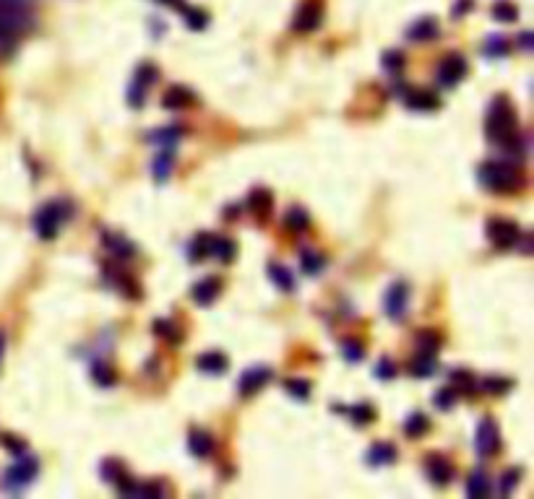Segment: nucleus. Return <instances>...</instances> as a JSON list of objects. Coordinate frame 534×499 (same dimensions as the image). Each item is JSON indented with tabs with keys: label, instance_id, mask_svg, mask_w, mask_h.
Returning <instances> with one entry per match:
<instances>
[{
	"label": "nucleus",
	"instance_id": "obj_1",
	"mask_svg": "<svg viewBox=\"0 0 534 499\" xmlns=\"http://www.w3.org/2000/svg\"><path fill=\"white\" fill-rule=\"evenodd\" d=\"M487 138L498 143L500 149L514 151L519 146V128H516V112L506 96H496L487 110Z\"/></svg>",
	"mask_w": 534,
	"mask_h": 499
},
{
	"label": "nucleus",
	"instance_id": "obj_2",
	"mask_svg": "<svg viewBox=\"0 0 534 499\" xmlns=\"http://www.w3.org/2000/svg\"><path fill=\"white\" fill-rule=\"evenodd\" d=\"M479 182L493 193H516L524 188V170L511 161H485L479 167Z\"/></svg>",
	"mask_w": 534,
	"mask_h": 499
},
{
	"label": "nucleus",
	"instance_id": "obj_3",
	"mask_svg": "<svg viewBox=\"0 0 534 499\" xmlns=\"http://www.w3.org/2000/svg\"><path fill=\"white\" fill-rule=\"evenodd\" d=\"M68 216H71V206H68L66 200H50V203H45L37 211L34 229H37V234L42 239H55L60 226L68 221Z\"/></svg>",
	"mask_w": 534,
	"mask_h": 499
},
{
	"label": "nucleus",
	"instance_id": "obj_4",
	"mask_svg": "<svg viewBox=\"0 0 534 499\" xmlns=\"http://www.w3.org/2000/svg\"><path fill=\"white\" fill-rule=\"evenodd\" d=\"M39 473V463L34 455H24L21 452V458L13 466H10L8 471H6V479H3V486L8 491H21L27 489L31 481L37 479Z\"/></svg>",
	"mask_w": 534,
	"mask_h": 499
},
{
	"label": "nucleus",
	"instance_id": "obj_5",
	"mask_svg": "<svg viewBox=\"0 0 534 499\" xmlns=\"http://www.w3.org/2000/svg\"><path fill=\"white\" fill-rule=\"evenodd\" d=\"M487 239L500 250H511L514 245H519L521 229L516 221H508V218H490L487 221Z\"/></svg>",
	"mask_w": 534,
	"mask_h": 499
},
{
	"label": "nucleus",
	"instance_id": "obj_6",
	"mask_svg": "<svg viewBox=\"0 0 534 499\" xmlns=\"http://www.w3.org/2000/svg\"><path fill=\"white\" fill-rule=\"evenodd\" d=\"M407 301H410V286L404 281H394L389 289H386V297H383V310H386V318L394 322L404 320V312H407Z\"/></svg>",
	"mask_w": 534,
	"mask_h": 499
},
{
	"label": "nucleus",
	"instance_id": "obj_7",
	"mask_svg": "<svg viewBox=\"0 0 534 499\" xmlns=\"http://www.w3.org/2000/svg\"><path fill=\"white\" fill-rule=\"evenodd\" d=\"M154 81H157V68L152 63H141L134 75V84L128 89V102L134 104V107H141V102L146 99V91H149V86Z\"/></svg>",
	"mask_w": 534,
	"mask_h": 499
},
{
	"label": "nucleus",
	"instance_id": "obj_8",
	"mask_svg": "<svg viewBox=\"0 0 534 499\" xmlns=\"http://www.w3.org/2000/svg\"><path fill=\"white\" fill-rule=\"evenodd\" d=\"M467 75V60L461 55H446L443 60H440V66H438V84L443 86V89H451V86H456L461 78Z\"/></svg>",
	"mask_w": 534,
	"mask_h": 499
},
{
	"label": "nucleus",
	"instance_id": "obj_9",
	"mask_svg": "<svg viewBox=\"0 0 534 499\" xmlns=\"http://www.w3.org/2000/svg\"><path fill=\"white\" fill-rule=\"evenodd\" d=\"M475 447H477V452L482 455V458L498 452V447H500V432H498V424L490 419V416L479 422L477 434H475Z\"/></svg>",
	"mask_w": 534,
	"mask_h": 499
},
{
	"label": "nucleus",
	"instance_id": "obj_10",
	"mask_svg": "<svg viewBox=\"0 0 534 499\" xmlns=\"http://www.w3.org/2000/svg\"><path fill=\"white\" fill-rule=\"evenodd\" d=\"M321 19H324L321 0H305V3L300 6V10H297L292 27H295V31H313V29H318Z\"/></svg>",
	"mask_w": 534,
	"mask_h": 499
},
{
	"label": "nucleus",
	"instance_id": "obj_11",
	"mask_svg": "<svg viewBox=\"0 0 534 499\" xmlns=\"http://www.w3.org/2000/svg\"><path fill=\"white\" fill-rule=\"evenodd\" d=\"M425 473L433 484L438 486H446L451 479H454V466H451L443 455H428V463H425Z\"/></svg>",
	"mask_w": 534,
	"mask_h": 499
},
{
	"label": "nucleus",
	"instance_id": "obj_12",
	"mask_svg": "<svg viewBox=\"0 0 534 499\" xmlns=\"http://www.w3.org/2000/svg\"><path fill=\"white\" fill-rule=\"evenodd\" d=\"M268 380H271V369L268 367H253L240 377L238 387H240V393H243V396H250V393H256L258 387L266 385Z\"/></svg>",
	"mask_w": 534,
	"mask_h": 499
},
{
	"label": "nucleus",
	"instance_id": "obj_13",
	"mask_svg": "<svg viewBox=\"0 0 534 499\" xmlns=\"http://www.w3.org/2000/svg\"><path fill=\"white\" fill-rule=\"evenodd\" d=\"M219 292H222L219 278H214V276H209V278H201V281L193 286V301L201 304V307H206V304H211V301L219 297Z\"/></svg>",
	"mask_w": 534,
	"mask_h": 499
},
{
	"label": "nucleus",
	"instance_id": "obj_14",
	"mask_svg": "<svg viewBox=\"0 0 534 499\" xmlns=\"http://www.w3.org/2000/svg\"><path fill=\"white\" fill-rule=\"evenodd\" d=\"M196 102V96L193 91H188L185 86H170L162 96V104L167 110H185V107H191Z\"/></svg>",
	"mask_w": 534,
	"mask_h": 499
},
{
	"label": "nucleus",
	"instance_id": "obj_15",
	"mask_svg": "<svg viewBox=\"0 0 534 499\" xmlns=\"http://www.w3.org/2000/svg\"><path fill=\"white\" fill-rule=\"evenodd\" d=\"M196 367H199L201 372H206V375H222V372L229 367V362L222 351H206V354H201V357L196 359Z\"/></svg>",
	"mask_w": 534,
	"mask_h": 499
},
{
	"label": "nucleus",
	"instance_id": "obj_16",
	"mask_svg": "<svg viewBox=\"0 0 534 499\" xmlns=\"http://www.w3.org/2000/svg\"><path fill=\"white\" fill-rule=\"evenodd\" d=\"M271 208H274V195L266 188H256L248 195V211H253L256 216L266 218L271 214Z\"/></svg>",
	"mask_w": 534,
	"mask_h": 499
},
{
	"label": "nucleus",
	"instance_id": "obj_17",
	"mask_svg": "<svg viewBox=\"0 0 534 499\" xmlns=\"http://www.w3.org/2000/svg\"><path fill=\"white\" fill-rule=\"evenodd\" d=\"M438 369V354L433 351H417V357L412 359V375L414 377H430Z\"/></svg>",
	"mask_w": 534,
	"mask_h": 499
},
{
	"label": "nucleus",
	"instance_id": "obj_18",
	"mask_svg": "<svg viewBox=\"0 0 534 499\" xmlns=\"http://www.w3.org/2000/svg\"><path fill=\"white\" fill-rule=\"evenodd\" d=\"M172 159H175V146H159V154L154 159V179L157 182H164L170 177L172 172Z\"/></svg>",
	"mask_w": 534,
	"mask_h": 499
},
{
	"label": "nucleus",
	"instance_id": "obj_19",
	"mask_svg": "<svg viewBox=\"0 0 534 499\" xmlns=\"http://www.w3.org/2000/svg\"><path fill=\"white\" fill-rule=\"evenodd\" d=\"M188 450L196 455V458H209L214 452V440H211L209 432H201V429H193L191 437H188Z\"/></svg>",
	"mask_w": 534,
	"mask_h": 499
},
{
	"label": "nucleus",
	"instance_id": "obj_20",
	"mask_svg": "<svg viewBox=\"0 0 534 499\" xmlns=\"http://www.w3.org/2000/svg\"><path fill=\"white\" fill-rule=\"evenodd\" d=\"M407 37H410L412 42H430L433 37H438V21L420 19L414 27L407 29Z\"/></svg>",
	"mask_w": 534,
	"mask_h": 499
},
{
	"label": "nucleus",
	"instance_id": "obj_21",
	"mask_svg": "<svg viewBox=\"0 0 534 499\" xmlns=\"http://www.w3.org/2000/svg\"><path fill=\"white\" fill-rule=\"evenodd\" d=\"M407 104L412 110H420V112H428V110H435L438 107V96L428 91V89H412L407 94Z\"/></svg>",
	"mask_w": 534,
	"mask_h": 499
},
{
	"label": "nucleus",
	"instance_id": "obj_22",
	"mask_svg": "<svg viewBox=\"0 0 534 499\" xmlns=\"http://www.w3.org/2000/svg\"><path fill=\"white\" fill-rule=\"evenodd\" d=\"M102 239H105V247L115 255V258H123L125 260V258H134L136 255L134 242H128L123 234H110V232H107Z\"/></svg>",
	"mask_w": 534,
	"mask_h": 499
},
{
	"label": "nucleus",
	"instance_id": "obj_23",
	"mask_svg": "<svg viewBox=\"0 0 534 499\" xmlns=\"http://www.w3.org/2000/svg\"><path fill=\"white\" fill-rule=\"evenodd\" d=\"M396 461V447L389 442H375L368 450V463L370 466H391Z\"/></svg>",
	"mask_w": 534,
	"mask_h": 499
},
{
	"label": "nucleus",
	"instance_id": "obj_24",
	"mask_svg": "<svg viewBox=\"0 0 534 499\" xmlns=\"http://www.w3.org/2000/svg\"><path fill=\"white\" fill-rule=\"evenodd\" d=\"M235 253H238V245L229 239V237H211V242H209V255H214V258H219L222 263H229L232 258H235Z\"/></svg>",
	"mask_w": 534,
	"mask_h": 499
},
{
	"label": "nucleus",
	"instance_id": "obj_25",
	"mask_svg": "<svg viewBox=\"0 0 534 499\" xmlns=\"http://www.w3.org/2000/svg\"><path fill=\"white\" fill-rule=\"evenodd\" d=\"M268 276H271V281L277 283L282 292H292V289H295V276H292V271L282 268V265L277 263L268 265Z\"/></svg>",
	"mask_w": 534,
	"mask_h": 499
},
{
	"label": "nucleus",
	"instance_id": "obj_26",
	"mask_svg": "<svg viewBox=\"0 0 534 499\" xmlns=\"http://www.w3.org/2000/svg\"><path fill=\"white\" fill-rule=\"evenodd\" d=\"M284 226L289 232H305L308 226H310V216L305 214V208H289L284 216Z\"/></svg>",
	"mask_w": 534,
	"mask_h": 499
},
{
	"label": "nucleus",
	"instance_id": "obj_27",
	"mask_svg": "<svg viewBox=\"0 0 534 499\" xmlns=\"http://www.w3.org/2000/svg\"><path fill=\"white\" fill-rule=\"evenodd\" d=\"M344 414L349 416L354 424H370L373 419H375V408H373L370 403H354V405H347Z\"/></svg>",
	"mask_w": 534,
	"mask_h": 499
},
{
	"label": "nucleus",
	"instance_id": "obj_28",
	"mask_svg": "<svg viewBox=\"0 0 534 499\" xmlns=\"http://www.w3.org/2000/svg\"><path fill=\"white\" fill-rule=\"evenodd\" d=\"M490 489H493V486H490V479H487L482 471H475L472 476H469V481H467L469 497H487Z\"/></svg>",
	"mask_w": 534,
	"mask_h": 499
},
{
	"label": "nucleus",
	"instance_id": "obj_29",
	"mask_svg": "<svg viewBox=\"0 0 534 499\" xmlns=\"http://www.w3.org/2000/svg\"><path fill=\"white\" fill-rule=\"evenodd\" d=\"M428 426H430L428 416L417 411V414L407 416V422H404V432L410 434V437H422V434L428 432Z\"/></svg>",
	"mask_w": 534,
	"mask_h": 499
},
{
	"label": "nucleus",
	"instance_id": "obj_30",
	"mask_svg": "<svg viewBox=\"0 0 534 499\" xmlns=\"http://www.w3.org/2000/svg\"><path fill=\"white\" fill-rule=\"evenodd\" d=\"M180 135H182L180 128H178V125H172V128H162V131H154L152 135H149V141L157 143V146H175Z\"/></svg>",
	"mask_w": 534,
	"mask_h": 499
},
{
	"label": "nucleus",
	"instance_id": "obj_31",
	"mask_svg": "<svg viewBox=\"0 0 534 499\" xmlns=\"http://www.w3.org/2000/svg\"><path fill=\"white\" fill-rule=\"evenodd\" d=\"M451 387H454L456 393H464V396H469V393H475V380H472V375H469V372H464V369H456V372H451Z\"/></svg>",
	"mask_w": 534,
	"mask_h": 499
},
{
	"label": "nucleus",
	"instance_id": "obj_32",
	"mask_svg": "<svg viewBox=\"0 0 534 499\" xmlns=\"http://www.w3.org/2000/svg\"><path fill=\"white\" fill-rule=\"evenodd\" d=\"M300 265H303V271L308 276H315L321 274V268H324V258L315 253V250H305V253L300 255Z\"/></svg>",
	"mask_w": 534,
	"mask_h": 499
},
{
	"label": "nucleus",
	"instance_id": "obj_33",
	"mask_svg": "<svg viewBox=\"0 0 534 499\" xmlns=\"http://www.w3.org/2000/svg\"><path fill=\"white\" fill-rule=\"evenodd\" d=\"M508 50H511V45H508V39L506 37H490L485 42V47H482V52H485L487 57H503L508 55Z\"/></svg>",
	"mask_w": 534,
	"mask_h": 499
},
{
	"label": "nucleus",
	"instance_id": "obj_34",
	"mask_svg": "<svg viewBox=\"0 0 534 499\" xmlns=\"http://www.w3.org/2000/svg\"><path fill=\"white\" fill-rule=\"evenodd\" d=\"M493 16H496L498 21L508 24V21L519 19V10H516L514 3H508V0H500V3H496V6H493Z\"/></svg>",
	"mask_w": 534,
	"mask_h": 499
},
{
	"label": "nucleus",
	"instance_id": "obj_35",
	"mask_svg": "<svg viewBox=\"0 0 534 499\" xmlns=\"http://www.w3.org/2000/svg\"><path fill=\"white\" fill-rule=\"evenodd\" d=\"M209 242H211V234H201V237H196V239H193L191 253H188V258H191L193 263L209 255Z\"/></svg>",
	"mask_w": 534,
	"mask_h": 499
},
{
	"label": "nucleus",
	"instance_id": "obj_36",
	"mask_svg": "<svg viewBox=\"0 0 534 499\" xmlns=\"http://www.w3.org/2000/svg\"><path fill=\"white\" fill-rule=\"evenodd\" d=\"M456 396H459V393L454 390V387H443V390H438V393H435V398H433V401H435V405H438L440 411H451V408H454V403H456Z\"/></svg>",
	"mask_w": 534,
	"mask_h": 499
},
{
	"label": "nucleus",
	"instance_id": "obj_37",
	"mask_svg": "<svg viewBox=\"0 0 534 499\" xmlns=\"http://www.w3.org/2000/svg\"><path fill=\"white\" fill-rule=\"evenodd\" d=\"M420 351H433V354H438L440 349V336L438 333H433V330H420Z\"/></svg>",
	"mask_w": 534,
	"mask_h": 499
},
{
	"label": "nucleus",
	"instance_id": "obj_38",
	"mask_svg": "<svg viewBox=\"0 0 534 499\" xmlns=\"http://www.w3.org/2000/svg\"><path fill=\"white\" fill-rule=\"evenodd\" d=\"M383 68L389 70V73H396L404 68V52L401 50H389L386 55H383Z\"/></svg>",
	"mask_w": 534,
	"mask_h": 499
},
{
	"label": "nucleus",
	"instance_id": "obj_39",
	"mask_svg": "<svg viewBox=\"0 0 534 499\" xmlns=\"http://www.w3.org/2000/svg\"><path fill=\"white\" fill-rule=\"evenodd\" d=\"M521 479V468H508L503 476H500V494H511L516 489V484Z\"/></svg>",
	"mask_w": 534,
	"mask_h": 499
},
{
	"label": "nucleus",
	"instance_id": "obj_40",
	"mask_svg": "<svg viewBox=\"0 0 534 499\" xmlns=\"http://www.w3.org/2000/svg\"><path fill=\"white\" fill-rule=\"evenodd\" d=\"M511 382L508 380H500V377H487L485 382H482V390L485 393H493V396H500V393H506Z\"/></svg>",
	"mask_w": 534,
	"mask_h": 499
},
{
	"label": "nucleus",
	"instance_id": "obj_41",
	"mask_svg": "<svg viewBox=\"0 0 534 499\" xmlns=\"http://www.w3.org/2000/svg\"><path fill=\"white\" fill-rule=\"evenodd\" d=\"M284 385H287V390H289L295 398H300V401L310 396V382H305V380H287Z\"/></svg>",
	"mask_w": 534,
	"mask_h": 499
},
{
	"label": "nucleus",
	"instance_id": "obj_42",
	"mask_svg": "<svg viewBox=\"0 0 534 499\" xmlns=\"http://www.w3.org/2000/svg\"><path fill=\"white\" fill-rule=\"evenodd\" d=\"M342 351H344V359H349V362H360V359H363V354H365L363 343H357V341H352V338L344 341Z\"/></svg>",
	"mask_w": 534,
	"mask_h": 499
},
{
	"label": "nucleus",
	"instance_id": "obj_43",
	"mask_svg": "<svg viewBox=\"0 0 534 499\" xmlns=\"http://www.w3.org/2000/svg\"><path fill=\"white\" fill-rule=\"evenodd\" d=\"M182 16L188 21V27L191 29H203L206 27V13H201L196 8H182Z\"/></svg>",
	"mask_w": 534,
	"mask_h": 499
},
{
	"label": "nucleus",
	"instance_id": "obj_44",
	"mask_svg": "<svg viewBox=\"0 0 534 499\" xmlns=\"http://www.w3.org/2000/svg\"><path fill=\"white\" fill-rule=\"evenodd\" d=\"M94 380L99 382V385H113L115 382L113 369L107 367V364H94Z\"/></svg>",
	"mask_w": 534,
	"mask_h": 499
},
{
	"label": "nucleus",
	"instance_id": "obj_45",
	"mask_svg": "<svg viewBox=\"0 0 534 499\" xmlns=\"http://www.w3.org/2000/svg\"><path fill=\"white\" fill-rule=\"evenodd\" d=\"M375 375L381 377V380H391V377L396 375V367H394V362H389V359H381V362L375 364Z\"/></svg>",
	"mask_w": 534,
	"mask_h": 499
},
{
	"label": "nucleus",
	"instance_id": "obj_46",
	"mask_svg": "<svg viewBox=\"0 0 534 499\" xmlns=\"http://www.w3.org/2000/svg\"><path fill=\"white\" fill-rule=\"evenodd\" d=\"M154 328H157V336H162V338H170V341H178V336H175V333H178V328H175L172 322L159 320L157 325H154Z\"/></svg>",
	"mask_w": 534,
	"mask_h": 499
},
{
	"label": "nucleus",
	"instance_id": "obj_47",
	"mask_svg": "<svg viewBox=\"0 0 534 499\" xmlns=\"http://www.w3.org/2000/svg\"><path fill=\"white\" fill-rule=\"evenodd\" d=\"M3 442H6V447H8V450H13V452H24V450H27V445L19 442V440H8V437H6Z\"/></svg>",
	"mask_w": 534,
	"mask_h": 499
},
{
	"label": "nucleus",
	"instance_id": "obj_48",
	"mask_svg": "<svg viewBox=\"0 0 534 499\" xmlns=\"http://www.w3.org/2000/svg\"><path fill=\"white\" fill-rule=\"evenodd\" d=\"M469 8H472V0H461V3L456 6V13H464V10H469Z\"/></svg>",
	"mask_w": 534,
	"mask_h": 499
},
{
	"label": "nucleus",
	"instance_id": "obj_49",
	"mask_svg": "<svg viewBox=\"0 0 534 499\" xmlns=\"http://www.w3.org/2000/svg\"><path fill=\"white\" fill-rule=\"evenodd\" d=\"M529 39H532V37H529L526 31L521 34V37H519V45H521V50H529Z\"/></svg>",
	"mask_w": 534,
	"mask_h": 499
},
{
	"label": "nucleus",
	"instance_id": "obj_50",
	"mask_svg": "<svg viewBox=\"0 0 534 499\" xmlns=\"http://www.w3.org/2000/svg\"><path fill=\"white\" fill-rule=\"evenodd\" d=\"M159 3H167V6H175L178 10H182L185 6H182V0H159Z\"/></svg>",
	"mask_w": 534,
	"mask_h": 499
},
{
	"label": "nucleus",
	"instance_id": "obj_51",
	"mask_svg": "<svg viewBox=\"0 0 534 499\" xmlns=\"http://www.w3.org/2000/svg\"><path fill=\"white\" fill-rule=\"evenodd\" d=\"M3 349H6V336L0 333V359H3Z\"/></svg>",
	"mask_w": 534,
	"mask_h": 499
},
{
	"label": "nucleus",
	"instance_id": "obj_52",
	"mask_svg": "<svg viewBox=\"0 0 534 499\" xmlns=\"http://www.w3.org/2000/svg\"><path fill=\"white\" fill-rule=\"evenodd\" d=\"M16 3H27V0H16Z\"/></svg>",
	"mask_w": 534,
	"mask_h": 499
}]
</instances>
